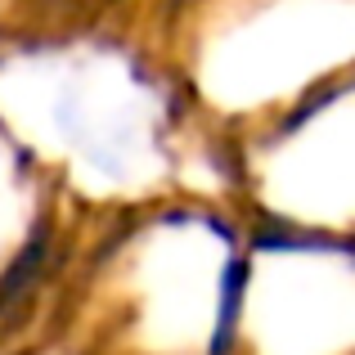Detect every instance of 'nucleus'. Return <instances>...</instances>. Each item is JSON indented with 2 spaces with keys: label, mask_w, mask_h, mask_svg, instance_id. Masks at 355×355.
Returning <instances> with one entry per match:
<instances>
[{
  "label": "nucleus",
  "mask_w": 355,
  "mask_h": 355,
  "mask_svg": "<svg viewBox=\"0 0 355 355\" xmlns=\"http://www.w3.org/2000/svg\"><path fill=\"white\" fill-rule=\"evenodd\" d=\"M180 86L239 130L355 72V0H193Z\"/></svg>",
  "instance_id": "nucleus-1"
},
{
  "label": "nucleus",
  "mask_w": 355,
  "mask_h": 355,
  "mask_svg": "<svg viewBox=\"0 0 355 355\" xmlns=\"http://www.w3.org/2000/svg\"><path fill=\"white\" fill-rule=\"evenodd\" d=\"M234 184L248 225L355 239V72L239 130Z\"/></svg>",
  "instance_id": "nucleus-2"
},
{
  "label": "nucleus",
  "mask_w": 355,
  "mask_h": 355,
  "mask_svg": "<svg viewBox=\"0 0 355 355\" xmlns=\"http://www.w3.org/2000/svg\"><path fill=\"white\" fill-rule=\"evenodd\" d=\"M234 355H355V239L248 225Z\"/></svg>",
  "instance_id": "nucleus-3"
},
{
  "label": "nucleus",
  "mask_w": 355,
  "mask_h": 355,
  "mask_svg": "<svg viewBox=\"0 0 355 355\" xmlns=\"http://www.w3.org/2000/svg\"><path fill=\"white\" fill-rule=\"evenodd\" d=\"M36 157L0 121V279L27 266V252H41L36 234Z\"/></svg>",
  "instance_id": "nucleus-4"
}]
</instances>
